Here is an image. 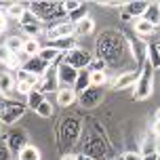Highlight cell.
Wrapping results in <instances>:
<instances>
[{
  "mask_svg": "<svg viewBox=\"0 0 160 160\" xmlns=\"http://www.w3.org/2000/svg\"><path fill=\"white\" fill-rule=\"evenodd\" d=\"M95 48H97V57L103 59L105 63L108 61H118L120 55H122V48H124V38H122V34L108 30L97 40Z\"/></svg>",
  "mask_w": 160,
  "mask_h": 160,
  "instance_id": "6da1fadb",
  "label": "cell"
},
{
  "mask_svg": "<svg viewBox=\"0 0 160 160\" xmlns=\"http://www.w3.org/2000/svg\"><path fill=\"white\" fill-rule=\"evenodd\" d=\"M152 93H154V68L150 65V61H143L141 70H139V78L135 82L133 97L137 101H145L152 97Z\"/></svg>",
  "mask_w": 160,
  "mask_h": 160,
  "instance_id": "7a4b0ae2",
  "label": "cell"
},
{
  "mask_svg": "<svg viewBox=\"0 0 160 160\" xmlns=\"http://www.w3.org/2000/svg\"><path fill=\"white\" fill-rule=\"evenodd\" d=\"M61 61L68 65H72L74 70H87L88 65H91V61H93V55L88 53V51H84V48H72V51H68V53H63V57H61Z\"/></svg>",
  "mask_w": 160,
  "mask_h": 160,
  "instance_id": "3957f363",
  "label": "cell"
},
{
  "mask_svg": "<svg viewBox=\"0 0 160 160\" xmlns=\"http://www.w3.org/2000/svg\"><path fill=\"white\" fill-rule=\"evenodd\" d=\"M57 68V80H59V88H74L76 84V78H78V70H74L72 65L61 63L55 65Z\"/></svg>",
  "mask_w": 160,
  "mask_h": 160,
  "instance_id": "277c9868",
  "label": "cell"
},
{
  "mask_svg": "<svg viewBox=\"0 0 160 160\" xmlns=\"http://www.w3.org/2000/svg\"><path fill=\"white\" fill-rule=\"evenodd\" d=\"M48 42H53V40H59V38H70V36H76L74 34V25L70 21H59V23L51 25L47 32H44Z\"/></svg>",
  "mask_w": 160,
  "mask_h": 160,
  "instance_id": "5b68a950",
  "label": "cell"
},
{
  "mask_svg": "<svg viewBox=\"0 0 160 160\" xmlns=\"http://www.w3.org/2000/svg\"><path fill=\"white\" fill-rule=\"evenodd\" d=\"M42 93V95H47V93H53V91H59V80H57V68L55 65H51L47 70V74L40 78V84L36 87Z\"/></svg>",
  "mask_w": 160,
  "mask_h": 160,
  "instance_id": "8992f818",
  "label": "cell"
},
{
  "mask_svg": "<svg viewBox=\"0 0 160 160\" xmlns=\"http://www.w3.org/2000/svg\"><path fill=\"white\" fill-rule=\"evenodd\" d=\"M7 145H8V150H11V154H15V156H17L25 145H30V143H28V133L21 131V128L11 131V133L7 135Z\"/></svg>",
  "mask_w": 160,
  "mask_h": 160,
  "instance_id": "52a82bcc",
  "label": "cell"
},
{
  "mask_svg": "<svg viewBox=\"0 0 160 160\" xmlns=\"http://www.w3.org/2000/svg\"><path fill=\"white\" fill-rule=\"evenodd\" d=\"M80 131H82V127H80V122L76 118H63V122H61V135L68 141V145H72L80 137Z\"/></svg>",
  "mask_w": 160,
  "mask_h": 160,
  "instance_id": "ba28073f",
  "label": "cell"
},
{
  "mask_svg": "<svg viewBox=\"0 0 160 160\" xmlns=\"http://www.w3.org/2000/svg\"><path fill=\"white\" fill-rule=\"evenodd\" d=\"M101 99H103V88H95V87L87 88L84 93L78 95V101L82 108H95L97 103H101Z\"/></svg>",
  "mask_w": 160,
  "mask_h": 160,
  "instance_id": "9c48e42d",
  "label": "cell"
},
{
  "mask_svg": "<svg viewBox=\"0 0 160 160\" xmlns=\"http://www.w3.org/2000/svg\"><path fill=\"white\" fill-rule=\"evenodd\" d=\"M51 68L48 63H44L40 57H30L28 61L23 63V70L28 74H32V76H38V78H42L44 74H47V70Z\"/></svg>",
  "mask_w": 160,
  "mask_h": 160,
  "instance_id": "30bf717a",
  "label": "cell"
},
{
  "mask_svg": "<svg viewBox=\"0 0 160 160\" xmlns=\"http://www.w3.org/2000/svg\"><path fill=\"white\" fill-rule=\"evenodd\" d=\"M137 78H139V70H135V72L133 70H127V72L118 74V78L114 80V88L116 91H124L128 87H135Z\"/></svg>",
  "mask_w": 160,
  "mask_h": 160,
  "instance_id": "8fae6325",
  "label": "cell"
},
{
  "mask_svg": "<svg viewBox=\"0 0 160 160\" xmlns=\"http://www.w3.org/2000/svg\"><path fill=\"white\" fill-rule=\"evenodd\" d=\"M13 93H15V76L11 72H2L0 74V97L8 99Z\"/></svg>",
  "mask_w": 160,
  "mask_h": 160,
  "instance_id": "7c38bea8",
  "label": "cell"
},
{
  "mask_svg": "<svg viewBox=\"0 0 160 160\" xmlns=\"http://www.w3.org/2000/svg\"><path fill=\"white\" fill-rule=\"evenodd\" d=\"M47 47L55 48V51H59V53L63 55V53H68V51H72V48L78 47V42H76V36H70V38H59V40H53V42H48Z\"/></svg>",
  "mask_w": 160,
  "mask_h": 160,
  "instance_id": "4fadbf2b",
  "label": "cell"
},
{
  "mask_svg": "<svg viewBox=\"0 0 160 160\" xmlns=\"http://www.w3.org/2000/svg\"><path fill=\"white\" fill-rule=\"evenodd\" d=\"M76 99H78V93H76L74 88H59V91H57V103L61 105V108L74 105Z\"/></svg>",
  "mask_w": 160,
  "mask_h": 160,
  "instance_id": "5bb4252c",
  "label": "cell"
},
{
  "mask_svg": "<svg viewBox=\"0 0 160 160\" xmlns=\"http://www.w3.org/2000/svg\"><path fill=\"white\" fill-rule=\"evenodd\" d=\"M38 57L44 61V63H48V65H59L63 55H61L59 51H55V48H51V47H42L40 53H38Z\"/></svg>",
  "mask_w": 160,
  "mask_h": 160,
  "instance_id": "9a60e30c",
  "label": "cell"
},
{
  "mask_svg": "<svg viewBox=\"0 0 160 160\" xmlns=\"http://www.w3.org/2000/svg\"><path fill=\"white\" fill-rule=\"evenodd\" d=\"M95 32V21L91 19V17H84L82 21H78V23L74 25V34L76 36H88V34Z\"/></svg>",
  "mask_w": 160,
  "mask_h": 160,
  "instance_id": "2e32d148",
  "label": "cell"
},
{
  "mask_svg": "<svg viewBox=\"0 0 160 160\" xmlns=\"http://www.w3.org/2000/svg\"><path fill=\"white\" fill-rule=\"evenodd\" d=\"M148 7H150L148 2H127V4H124V11H127L133 19H141Z\"/></svg>",
  "mask_w": 160,
  "mask_h": 160,
  "instance_id": "e0dca14e",
  "label": "cell"
},
{
  "mask_svg": "<svg viewBox=\"0 0 160 160\" xmlns=\"http://www.w3.org/2000/svg\"><path fill=\"white\" fill-rule=\"evenodd\" d=\"M133 28H135V34L139 36V38H145V36H152V34L156 32V28H154L152 23H148L145 19H135V23H133Z\"/></svg>",
  "mask_w": 160,
  "mask_h": 160,
  "instance_id": "ac0fdd59",
  "label": "cell"
},
{
  "mask_svg": "<svg viewBox=\"0 0 160 160\" xmlns=\"http://www.w3.org/2000/svg\"><path fill=\"white\" fill-rule=\"evenodd\" d=\"M141 19H145L148 23H152L154 28H158L160 25V4H150V7L145 8Z\"/></svg>",
  "mask_w": 160,
  "mask_h": 160,
  "instance_id": "d6986e66",
  "label": "cell"
},
{
  "mask_svg": "<svg viewBox=\"0 0 160 160\" xmlns=\"http://www.w3.org/2000/svg\"><path fill=\"white\" fill-rule=\"evenodd\" d=\"M40 48H42V44L38 42V38H28V40H23V51L21 53L30 59V57H38Z\"/></svg>",
  "mask_w": 160,
  "mask_h": 160,
  "instance_id": "ffe728a7",
  "label": "cell"
},
{
  "mask_svg": "<svg viewBox=\"0 0 160 160\" xmlns=\"http://www.w3.org/2000/svg\"><path fill=\"white\" fill-rule=\"evenodd\" d=\"M44 99H47V97L42 95L38 88H32V91H30V95L25 97V108H28V110H34V112H36V108H38V105L42 103Z\"/></svg>",
  "mask_w": 160,
  "mask_h": 160,
  "instance_id": "44dd1931",
  "label": "cell"
},
{
  "mask_svg": "<svg viewBox=\"0 0 160 160\" xmlns=\"http://www.w3.org/2000/svg\"><path fill=\"white\" fill-rule=\"evenodd\" d=\"M87 88H91V78H88V70H80L78 78H76V84H74V91L76 93H84Z\"/></svg>",
  "mask_w": 160,
  "mask_h": 160,
  "instance_id": "7402d4cb",
  "label": "cell"
},
{
  "mask_svg": "<svg viewBox=\"0 0 160 160\" xmlns=\"http://www.w3.org/2000/svg\"><path fill=\"white\" fill-rule=\"evenodd\" d=\"M42 158V154H40V150L36 148V145H25L21 152L17 154V160H40Z\"/></svg>",
  "mask_w": 160,
  "mask_h": 160,
  "instance_id": "603a6c76",
  "label": "cell"
},
{
  "mask_svg": "<svg viewBox=\"0 0 160 160\" xmlns=\"http://www.w3.org/2000/svg\"><path fill=\"white\" fill-rule=\"evenodd\" d=\"M145 61H150L154 70H160V53H158V44H148L145 51Z\"/></svg>",
  "mask_w": 160,
  "mask_h": 160,
  "instance_id": "cb8c5ba5",
  "label": "cell"
},
{
  "mask_svg": "<svg viewBox=\"0 0 160 160\" xmlns=\"http://www.w3.org/2000/svg\"><path fill=\"white\" fill-rule=\"evenodd\" d=\"M25 8H28V7H23L21 2H11V4L4 8V13H7L8 19H17V21H19V19H21V15L25 13Z\"/></svg>",
  "mask_w": 160,
  "mask_h": 160,
  "instance_id": "d4e9b609",
  "label": "cell"
},
{
  "mask_svg": "<svg viewBox=\"0 0 160 160\" xmlns=\"http://www.w3.org/2000/svg\"><path fill=\"white\" fill-rule=\"evenodd\" d=\"M84 17H88V7L84 4V2H80V7L76 8V11H72L70 15H68V21H70L72 25H76L78 21H82Z\"/></svg>",
  "mask_w": 160,
  "mask_h": 160,
  "instance_id": "484cf974",
  "label": "cell"
},
{
  "mask_svg": "<svg viewBox=\"0 0 160 160\" xmlns=\"http://www.w3.org/2000/svg\"><path fill=\"white\" fill-rule=\"evenodd\" d=\"M4 47L11 51V55H19V53L23 51V40L19 38V36H8L7 42H4Z\"/></svg>",
  "mask_w": 160,
  "mask_h": 160,
  "instance_id": "4316f807",
  "label": "cell"
},
{
  "mask_svg": "<svg viewBox=\"0 0 160 160\" xmlns=\"http://www.w3.org/2000/svg\"><path fill=\"white\" fill-rule=\"evenodd\" d=\"M19 28H21V32L28 34L30 38H38L40 34L44 32V28H42L40 21H36V23H25V25H19Z\"/></svg>",
  "mask_w": 160,
  "mask_h": 160,
  "instance_id": "83f0119b",
  "label": "cell"
},
{
  "mask_svg": "<svg viewBox=\"0 0 160 160\" xmlns=\"http://www.w3.org/2000/svg\"><path fill=\"white\" fill-rule=\"evenodd\" d=\"M88 78H91V87L103 88L105 82H108V74L105 72H88Z\"/></svg>",
  "mask_w": 160,
  "mask_h": 160,
  "instance_id": "f1b7e54d",
  "label": "cell"
},
{
  "mask_svg": "<svg viewBox=\"0 0 160 160\" xmlns=\"http://www.w3.org/2000/svg\"><path fill=\"white\" fill-rule=\"evenodd\" d=\"M53 112H55V108H53V103H51L48 99H44V101L36 108V114H38L40 118H51V116H53Z\"/></svg>",
  "mask_w": 160,
  "mask_h": 160,
  "instance_id": "f546056e",
  "label": "cell"
},
{
  "mask_svg": "<svg viewBox=\"0 0 160 160\" xmlns=\"http://www.w3.org/2000/svg\"><path fill=\"white\" fill-rule=\"evenodd\" d=\"M154 139H156V137H154ZM154 139H152V137H148V139L143 141L141 150H139L143 156H150V154H156V152H158V150H156V141H154Z\"/></svg>",
  "mask_w": 160,
  "mask_h": 160,
  "instance_id": "4dcf8cb0",
  "label": "cell"
},
{
  "mask_svg": "<svg viewBox=\"0 0 160 160\" xmlns=\"http://www.w3.org/2000/svg\"><path fill=\"white\" fill-rule=\"evenodd\" d=\"M105 61L103 59H99V57H93V61H91V65H88L87 70L88 72H105Z\"/></svg>",
  "mask_w": 160,
  "mask_h": 160,
  "instance_id": "1f68e13d",
  "label": "cell"
},
{
  "mask_svg": "<svg viewBox=\"0 0 160 160\" xmlns=\"http://www.w3.org/2000/svg\"><path fill=\"white\" fill-rule=\"evenodd\" d=\"M0 160H11V150L7 145V137H0Z\"/></svg>",
  "mask_w": 160,
  "mask_h": 160,
  "instance_id": "d6a6232c",
  "label": "cell"
},
{
  "mask_svg": "<svg viewBox=\"0 0 160 160\" xmlns=\"http://www.w3.org/2000/svg\"><path fill=\"white\" fill-rule=\"evenodd\" d=\"M38 21V17L34 15L30 8H25V13L21 15V19H19V25H25V23H36Z\"/></svg>",
  "mask_w": 160,
  "mask_h": 160,
  "instance_id": "836d02e7",
  "label": "cell"
},
{
  "mask_svg": "<svg viewBox=\"0 0 160 160\" xmlns=\"http://www.w3.org/2000/svg\"><path fill=\"white\" fill-rule=\"evenodd\" d=\"M11 57H13V55H11V51H8L4 44H0V63L7 65L8 61H11Z\"/></svg>",
  "mask_w": 160,
  "mask_h": 160,
  "instance_id": "e575fe53",
  "label": "cell"
},
{
  "mask_svg": "<svg viewBox=\"0 0 160 160\" xmlns=\"http://www.w3.org/2000/svg\"><path fill=\"white\" fill-rule=\"evenodd\" d=\"M61 7H63L65 15H70L72 11H76V8L80 7V2H78V0H70V2H61Z\"/></svg>",
  "mask_w": 160,
  "mask_h": 160,
  "instance_id": "d590c367",
  "label": "cell"
},
{
  "mask_svg": "<svg viewBox=\"0 0 160 160\" xmlns=\"http://www.w3.org/2000/svg\"><path fill=\"white\" fill-rule=\"evenodd\" d=\"M15 91L19 93V95H30V91H32V87L30 84H25V82H15Z\"/></svg>",
  "mask_w": 160,
  "mask_h": 160,
  "instance_id": "8d00e7d4",
  "label": "cell"
},
{
  "mask_svg": "<svg viewBox=\"0 0 160 160\" xmlns=\"http://www.w3.org/2000/svg\"><path fill=\"white\" fill-rule=\"evenodd\" d=\"M122 160H143V154L141 152H124Z\"/></svg>",
  "mask_w": 160,
  "mask_h": 160,
  "instance_id": "74e56055",
  "label": "cell"
},
{
  "mask_svg": "<svg viewBox=\"0 0 160 160\" xmlns=\"http://www.w3.org/2000/svg\"><path fill=\"white\" fill-rule=\"evenodd\" d=\"M7 13H4V8H0V32H4L7 30Z\"/></svg>",
  "mask_w": 160,
  "mask_h": 160,
  "instance_id": "f35d334b",
  "label": "cell"
},
{
  "mask_svg": "<svg viewBox=\"0 0 160 160\" xmlns=\"http://www.w3.org/2000/svg\"><path fill=\"white\" fill-rule=\"evenodd\" d=\"M152 135L156 137V139H160V120H154V124H152Z\"/></svg>",
  "mask_w": 160,
  "mask_h": 160,
  "instance_id": "ab89813d",
  "label": "cell"
},
{
  "mask_svg": "<svg viewBox=\"0 0 160 160\" xmlns=\"http://www.w3.org/2000/svg\"><path fill=\"white\" fill-rule=\"evenodd\" d=\"M76 160H95V158H91V156H88V154L80 152V154H76Z\"/></svg>",
  "mask_w": 160,
  "mask_h": 160,
  "instance_id": "60d3db41",
  "label": "cell"
},
{
  "mask_svg": "<svg viewBox=\"0 0 160 160\" xmlns=\"http://www.w3.org/2000/svg\"><path fill=\"white\" fill-rule=\"evenodd\" d=\"M120 19H122V21H124V23H128V21H131V19H133V17L128 15L127 11H122V13H120Z\"/></svg>",
  "mask_w": 160,
  "mask_h": 160,
  "instance_id": "b9f144b4",
  "label": "cell"
},
{
  "mask_svg": "<svg viewBox=\"0 0 160 160\" xmlns=\"http://www.w3.org/2000/svg\"><path fill=\"white\" fill-rule=\"evenodd\" d=\"M61 160H76V154H63Z\"/></svg>",
  "mask_w": 160,
  "mask_h": 160,
  "instance_id": "7bdbcfd3",
  "label": "cell"
},
{
  "mask_svg": "<svg viewBox=\"0 0 160 160\" xmlns=\"http://www.w3.org/2000/svg\"><path fill=\"white\" fill-rule=\"evenodd\" d=\"M143 160H156V154H150V156H143Z\"/></svg>",
  "mask_w": 160,
  "mask_h": 160,
  "instance_id": "ee69618b",
  "label": "cell"
},
{
  "mask_svg": "<svg viewBox=\"0 0 160 160\" xmlns=\"http://www.w3.org/2000/svg\"><path fill=\"white\" fill-rule=\"evenodd\" d=\"M156 120H160V108L156 110Z\"/></svg>",
  "mask_w": 160,
  "mask_h": 160,
  "instance_id": "f6af8a7d",
  "label": "cell"
},
{
  "mask_svg": "<svg viewBox=\"0 0 160 160\" xmlns=\"http://www.w3.org/2000/svg\"><path fill=\"white\" fill-rule=\"evenodd\" d=\"M156 160H160V150H158V152H156Z\"/></svg>",
  "mask_w": 160,
  "mask_h": 160,
  "instance_id": "bcb514c9",
  "label": "cell"
},
{
  "mask_svg": "<svg viewBox=\"0 0 160 160\" xmlns=\"http://www.w3.org/2000/svg\"><path fill=\"white\" fill-rule=\"evenodd\" d=\"M2 127H4V124H2V122H0V131H2Z\"/></svg>",
  "mask_w": 160,
  "mask_h": 160,
  "instance_id": "7dc6e473",
  "label": "cell"
},
{
  "mask_svg": "<svg viewBox=\"0 0 160 160\" xmlns=\"http://www.w3.org/2000/svg\"><path fill=\"white\" fill-rule=\"evenodd\" d=\"M158 53H160V44H158Z\"/></svg>",
  "mask_w": 160,
  "mask_h": 160,
  "instance_id": "c3c4849f",
  "label": "cell"
}]
</instances>
